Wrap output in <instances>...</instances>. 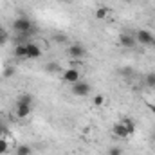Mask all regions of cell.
<instances>
[{
	"label": "cell",
	"instance_id": "6da1fadb",
	"mask_svg": "<svg viewBox=\"0 0 155 155\" xmlns=\"http://www.w3.org/2000/svg\"><path fill=\"white\" fill-rule=\"evenodd\" d=\"M13 29H15L16 33H31V31H33V24H31L29 18L20 16V18H16V20L13 22Z\"/></svg>",
	"mask_w": 155,
	"mask_h": 155
},
{
	"label": "cell",
	"instance_id": "7a4b0ae2",
	"mask_svg": "<svg viewBox=\"0 0 155 155\" xmlns=\"http://www.w3.org/2000/svg\"><path fill=\"white\" fill-rule=\"evenodd\" d=\"M92 92V88H90V85L88 83H85V81H78V83H74L72 85V94L74 96H78V97H85V96H88Z\"/></svg>",
	"mask_w": 155,
	"mask_h": 155
},
{
	"label": "cell",
	"instance_id": "3957f363",
	"mask_svg": "<svg viewBox=\"0 0 155 155\" xmlns=\"http://www.w3.org/2000/svg\"><path fill=\"white\" fill-rule=\"evenodd\" d=\"M135 40H137L141 45H155L153 35H152L150 31H146V29H141V31H137V33H135Z\"/></svg>",
	"mask_w": 155,
	"mask_h": 155
},
{
	"label": "cell",
	"instance_id": "277c9868",
	"mask_svg": "<svg viewBox=\"0 0 155 155\" xmlns=\"http://www.w3.org/2000/svg\"><path fill=\"white\" fill-rule=\"evenodd\" d=\"M79 78H81V74H79V71H78V69H74V67H71V69H67V71L63 72V81L72 83V85L79 81Z\"/></svg>",
	"mask_w": 155,
	"mask_h": 155
},
{
	"label": "cell",
	"instance_id": "5b68a950",
	"mask_svg": "<svg viewBox=\"0 0 155 155\" xmlns=\"http://www.w3.org/2000/svg\"><path fill=\"white\" fill-rule=\"evenodd\" d=\"M135 35H128V33H124V35H121L119 36V43L124 47V49H134L135 47Z\"/></svg>",
	"mask_w": 155,
	"mask_h": 155
},
{
	"label": "cell",
	"instance_id": "8992f818",
	"mask_svg": "<svg viewBox=\"0 0 155 155\" xmlns=\"http://www.w3.org/2000/svg\"><path fill=\"white\" fill-rule=\"evenodd\" d=\"M85 47L83 45H79V43H76V45H71L69 47V54H71V58L72 60H81L83 56H85Z\"/></svg>",
	"mask_w": 155,
	"mask_h": 155
},
{
	"label": "cell",
	"instance_id": "52a82bcc",
	"mask_svg": "<svg viewBox=\"0 0 155 155\" xmlns=\"http://www.w3.org/2000/svg\"><path fill=\"white\" fill-rule=\"evenodd\" d=\"M25 47H27V58L38 60L40 56H41V49H40L36 43H25Z\"/></svg>",
	"mask_w": 155,
	"mask_h": 155
},
{
	"label": "cell",
	"instance_id": "ba28073f",
	"mask_svg": "<svg viewBox=\"0 0 155 155\" xmlns=\"http://www.w3.org/2000/svg\"><path fill=\"white\" fill-rule=\"evenodd\" d=\"M112 132H114V135H117V137H128V135H130V134H128V130H126V126H124L121 121L114 124Z\"/></svg>",
	"mask_w": 155,
	"mask_h": 155
},
{
	"label": "cell",
	"instance_id": "9c48e42d",
	"mask_svg": "<svg viewBox=\"0 0 155 155\" xmlns=\"http://www.w3.org/2000/svg\"><path fill=\"white\" fill-rule=\"evenodd\" d=\"M31 114V107L29 105H22V103H16V117L24 119Z\"/></svg>",
	"mask_w": 155,
	"mask_h": 155
},
{
	"label": "cell",
	"instance_id": "30bf717a",
	"mask_svg": "<svg viewBox=\"0 0 155 155\" xmlns=\"http://www.w3.org/2000/svg\"><path fill=\"white\" fill-rule=\"evenodd\" d=\"M15 56L16 58H27V47H25V43H18L16 47H15Z\"/></svg>",
	"mask_w": 155,
	"mask_h": 155
},
{
	"label": "cell",
	"instance_id": "8fae6325",
	"mask_svg": "<svg viewBox=\"0 0 155 155\" xmlns=\"http://www.w3.org/2000/svg\"><path fill=\"white\" fill-rule=\"evenodd\" d=\"M121 123H123V124L126 126V130H128V134H130V135H132V134L135 132V121H134V119H130V117H124V119H123Z\"/></svg>",
	"mask_w": 155,
	"mask_h": 155
},
{
	"label": "cell",
	"instance_id": "7c38bea8",
	"mask_svg": "<svg viewBox=\"0 0 155 155\" xmlns=\"http://www.w3.org/2000/svg\"><path fill=\"white\" fill-rule=\"evenodd\" d=\"M16 103H22V105H29V107H33V96H31V94H22V96L18 97Z\"/></svg>",
	"mask_w": 155,
	"mask_h": 155
},
{
	"label": "cell",
	"instance_id": "4fadbf2b",
	"mask_svg": "<svg viewBox=\"0 0 155 155\" xmlns=\"http://www.w3.org/2000/svg\"><path fill=\"white\" fill-rule=\"evenodd\" d=\"M33 153V150H31V146H27V144H20L18 148H16V155H31Z\"/></svg>",
	"mask_w": 155,
	"mask_h": 155
},
{
	"label": "cell",
	"instance_id": "5bb4252c",
	"mask_svg": "<svg viewBox=\"0 0 155 155\" xmlns=\"http://www.w3.org/2000/svg\"><path fill=\"white\" fill-rule=\"evenodd\" d=\"M119 72H121V76H123V78H126V79H130V78H132L134 74H135V71H134L132 67H123V69H121Z\"/></svg>",
	"mask_w": 155,
	"mask_h": 155
},
{
	"label": "cell",
	"instance_id": "9a60e30c",
	"mask_svg": "<svg viewBox=\"0 0 155 155\" xmlns=\"http://www.w3.org/2000/svg\"><path fill=\"white\" fill-rule=\"evenodd\" d=\"M144 83L148 88H155V72H150L148 76L144 78Z\"/></svg>",
	"mask_w": 155,
	"mask_h": 155
},
{
	"label": "cell",
	"instance_id": "2e32d148",
	"mask_svg": "<svg viewBox=\"0 0 155 155\" xmlns=\"http://www.w3.org/2000/svg\"><path fill=\"white\" fill-rule=\"evenodd\" d=\"M107 16H108V9H107V7H99L97 13H96V18H97V20H105Z\"/></svg>",
	"mask_w": 155,
	"mask_h": 155
},
{
	"label": "cell",
	"instance_id": "e0dca14e",
	"mask_svg": "<svg viewBox=\"0 0 155 155\" xmlns=\"http://www.w3.org/2000/svg\"><path fill=\"white\" fill-rule=\"evenodd\" d=\"M7 152H9V143L5 141V137H2V139H0V155L7 153Z\"/></svg>",
	"mask_w": 155,
	"mask_h": 155
},
{
	"label": "cell",
	"instance_id": "ac0fdd59",
	"mask_svg": "<svg viewBox=\"0 0 155 155\" xmlns=\"http://www.w3.org/2000/svg\"><path fill=\"white\" fill-rule=\"evenodd\" d=\"M13 76H15V67L7 65V67L4 69V78H13Z\"/></svg>",
	"mask_w": 155,
	"mask_h": 155
},
{
	"label": "cell",
	"instance_id": "d6986e66",
	"mask_svg": "<svg viewBox=\"0 0 155 155\" xmlns=\"http://www.w3.org/2000/svg\"><path fill=\"white\" fill-rule=\"evenodd\" d=\"M103 103H105V97H103L101 94L94 96V107H103Z\"/></svg>",
	"mask_w": 155,
	"mask_h": 155
},
{
	"label": "cell",
	"instance_id": "ffe728a7",
	"mask_svg": "<svg viewBox=\"0 0 155 155\" xmlns=\"http://www.w3.org/2000/svg\"><path fill=\"white\" fill-rule=\"evenodd\" d=\"M5 41H7V33L4 27H0V45H4Z\"/></svg>",
	"mask_w": 155,
	"mask_h": 155
},
{
	"label": "cell",
	"instance_id": "44dd1931",
	"mask_svg": "<svg viewBox=\"0 0 155 155\" xmlns=\"http://www.w3.org/2000/svg\"><path fill=\"white\" fill-rule=\"evenodd\" d=\"M45 69H47L49 72H56V71H58V63H56V61H51V63H49Z\"/></svg>",
	"mask_w": 155,
	"mask_h": 155
},
{
	"label": "cell",
	"instance_id": "7402d4cb",
	"mask_svg": "<svg viewBox=\"0 0 155 155\" xmlns=\"http://www.w3.org/2000/svg\"><path fill=\"white\" fill-rule=\"evenodd\" d=\"M108 155H123V150H121L119 146H114V148L108 152Z\"/></svg>",
	"mask_w": 155,
	"mask_h": 155
},
{
	"label": "cell",
	"instance_id": "603a6c76",
	"mask_svg": "<svg viewBox=\"0 0 155 155\" xmlns=\"http://www.w3.org/2000/svg\"><path fill=\"white\" fill-rule=\"evenodd\" d=\"M5 135H7V128L0 123V139H2V137H5Z\"/></svg>",
	"mask_w": 155,
	"mask_h": 155
},
{
	"label": "cell",
	"instance_id": "cb8c5ba5",
	"mask_svg": "<svg viewBox=\"0 0 155 155\" xmlns=\"http://www.w3.org/2000/svg\"><path fill=\"white\" fill-rule=\"evenodd\" d=\"M54 40H56V41H60V43H61V41H65V35H58V36H54Z\"/></svg>",
	"mask_w": 155,
	"mask_h": 155
},
{
	"label": "cell",
	"instance_id": "d4e9b609",
	"mask_svg": "<svg viewBox=\"0 0 155 155\" xmlns=\"http://www.w3.org/2000/svg\"><path fill=\"white\" fill-rule=\"evenodd\" d=\"M148 108H150V110H152V112L155 114V105H148Z\"/></svg>",
	"mask_w": 155,
	"mask_h": 155
},
{
	"label": "cell",
	"instance_id": "484cf974",
	"mask_svg": "<svg viewBox=\"0 0 155 155\" xmlns=\"http://www.w3.org/2000/svg\"><path fill=\"white\" fill-rule=\"evenodd\" d=\"M60 2H65V4H69V2H72V0H60Z\"/></svg>",
	"mask_w": 155,
	"mask_h": 155
}]
</instances>
